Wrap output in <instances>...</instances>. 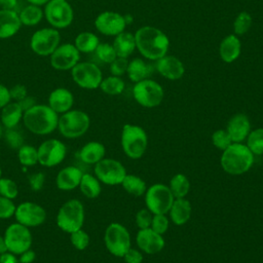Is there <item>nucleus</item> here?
Listing matches in <instances>:
<instances>
[{
    "label": "nucleus",
    "mask_w": 263,
    "mask_h": 263,
    "mask_svg": "<svg viewBox=\"0 0 263 263\" xmlns=\"http://www.w3.org/2000/svg\"><path fill=\"white\" fill-rule=\"evenodd\" d=\"M135 40L136 47L141 54L153 61L164 57L170 45L167 36L159 29L151 26L140 28L136 32Z\"/></svg>",
    "instance_id": "nucleus-1"
},
{
    "label": "nucleus",
    "mask_w": 263,
    "mask_h": 263,
    "mask_svg": "<svg viewBox=\"0 0 263 263\" xmlns=\"http://www.w3.org/2000/svg\"><path fill=\"white\" fill-rule=\"evenodd\" d=\"M255 155L243 143H232L222 151L220 163L229 175L238 176L249 172L254 164Z\"/></svg>",
    "instance_id": "nucleus-2"
},
{
    "label": "nucleus",
    "mask_w": 263,
    "mask_h": 263,
    "mask_svg": "<svg viewBox=\"0 0 263 263\" xmlns=\"http://www.w3.org/2000/svg\"><path fill=\"white\" fill-rule=\"evenodd\" d=\"M23 122L35 135H48L58 127L59 116L48 105H34L24 112Z\"/></svg>",
    "instance_id": "nucleus-3"
},
{
    "label": "nucleus",
    "mask_w": 263,
    "mask_h": 263,
    "mask_svg": "<svg viewBox=\"0 0 263 263\" xmlns=\"http://www.w3.org/2000/svg\"><path fill=\"white\" fill-rule=\"evenodd\" d=\"M120 143L124 154L132 159L141 158L148 146V137L143 127L137 124H124L121 130Z\"/></svg>",
    "instance_id": "nucleus-4"
},
{
    "label": "nucleus",
    "mask_w": 263,
    "mask_h": 263,
    "mask_svg": "<svg viewBox=\"0 0 263 263\" xmlns=\"http://www.w3.org/2000/svg\"><path fill=\"white\" fill-rule=\"evenodd\" d=\"M89 116L81 110H69L59 117L58 128L68 139H76L83 136L89 128Z\"/></svg>",
    "instance_id": "nucleus-5"
},
{
    "label": "nucleus",
    "mask_w": 263,
    "mask_h": 263,
    "mask_svg": "<svg viewBox=\"0 0 263 263\" xmlns=\"http://www.w3.org/2000/svg\"><path fill=\"white\" fill-rule=\"evenodd\" d=\"M84 223V206L78 199H69L59 210L57 224L67 233L82 228Z\"/></svg>",
    "instance_id": "nucleus-6"
},
{
    "label": "nucleus",
    "mask_w": 263,
    "mask_h": 263,
    "mask_svg": "<svg viewBox=\"0 0 263 263\" xmlns=\"http://www.w3.org/2000/svg\"><path fill=\"white\" fill-rule=\"evenodd\" d=\"M104 242L110 254L120 258L132 248L128 230L117 222H113L107 226L104 234Z\"/></svg>",
    "instance_id": "nucleus-7"
},
{
    "label": "nucleus",
    "mask_w": 263,
    "mask_h": 263,
    "mask_svg": "<svg viewBox=\"0 0 263 263\" xmlns=\"http://www.w3.org/2000/svg\"><path fill=\"white\" fill-rule=\"evenodd\" d=\"M146 208L153 214H167L175 197L167 185L155 183L147 188L145 194Z\"/></svg>",
    "instance_id": "nucleus-8"
},
{
    "label": "nucleus",
    "mask_w": 263,
    "mask_h": 263,
    "mask_svg": "<svg viewBox=\"0 0 263 263\" xmlns=\"http://www.w3.org/2000/svg\"><path fill=\"white\" fill-rule=\"evenodd\" d=\"M133 96L139 105L146 108H154L160 105L164 93L159 83L147 78L136 82L133 88Z\"/></svg>",
    "instance_id": "nucleus-9"
},
{
    "label": "nucleus",
    "mask_w": 263,
    "mask_h": 263,
    "mask_svg": "<svg viewBox=\"0 0 263 263\" xmlns=\"http://www.w3.org/2000/svg\"><path fill=\"white\" fill-rule=\"evenodd\" d=\"M44 16L52 28L64 29L72 24L74 12L67 0H50L45 5Z\"/></svg>",
    "instance_id": "nucleus-10"
},
{
    "label": "nucleus",
    "mask_w": 263,
    "mask_h": 263,
    "mask_svg": "<svg viewBox=\"0 0 263 263\" xmlns=\"http://www.w3.org/2000/svg\"><path fill=\"white\" fill-rule=\"evenodd\" d=\"M4 239L7 250L15 255H21L25 251L31 249L32 234L29 227L21 223L10 224L4 233Z\"/></svg>",
    "instance_id": "nucleus-11"
},
{
    "label": "nucleus",
    "mask_w": 263,
    "mask_h": 263,
    "mask_svg": "<svg viewBox=\"0 0 263 263\" xmlns=\"http://www.w3.org/2000/svg\"><path fill=\"white\" fill-rule=\"evenodd\" d=\"M61 35L58 29L43 28L37 30L31 37V49L38 55H50L60 45Z\"/></svg>",
    "instance_id": "nucleus-12"
},
{
    "label": "nucleus",
    "mask_w": 263,
    "mask_h": 263,
    "mask_svg": "<svg viewBox=\"0 0 263 263\" xmlns=\"http://www.w3.org/2000/svg\"><path fill=\"white\" fill-rule=\"evenodd\" d=\"M124 165L114 158H103L95 164V176L106 185H119L126 175Z\"/></svg>",
    "instance_id": "nucleus-13"
},
{
    "label": "nucleus",
    "mask_w": 263,
    "mask_h": 263,
    "mask_svg": "<svg viewBox=\"0 0 263 263\" xmlns=\"http://www.w3.org/2000/svg\"><path fill=\"white\" fill-rule=\"evenodd\" d=\"M71 75L74 82L85 89H95L100 87L103 80L100 68L89 62L78 63L71 69Z\"/></svg>",
    "instance_id": "nucleus-14"
},
{
    "label": "nucleus",
    "mask_w": 263,
    "mask_h": 263,
    "mask_svg": "<svg viewBox=\"0 0 263 263\" xmlns=\"http://www.w3.org/2000/svg\"><path fill=\"white\" fill-rule=\"evenodd\" d=\"M38 162L47 167L60 164L66 157L67 148L65 144L58 139H48L38 148Z\"/></svg>",
    "instance_id": "nucleus-15"
},
{
    "label": "nucleus",
    "mask_w": 263,
    "mask_h": 263,
    "mask_svg": "<svg viewBox=\"0 0 263 263\" xmlns=\"http://www.w3.org/2000/svg\"><path fill=\"white\" fill-rule=\"evenodd\" d=\"M16 222L27 227H36L41 225L46 218L45 210L32 201H25L18 204L14 212Z\"/></svg>",
    "instance_id": "nucleus-16"
},
{
    "label": "nucleus",
    "mask_w": 263,
    "mask_h": 263,
    "mask_svg": "<svg viewBox=\"0 0 263 263\" xmlns=\"http://www.w3.org/2000/svg\"><path fill=\"white\" fill-rule=\"evenodd\" d=\"M80 52L74 44L66 43L59 45L50 54V64L53 69L60 71L71 70L79 63Z\"/></svg>",
    "instance_id": "nucleus-17"
},
{
    "label": "nucleus",
    "mask_w": 263,
    "mask_h": 263,
    "mask_svg": "<svg viewBox=\"0 0 263 263\" xmlns=\"http://www.w3.org/2000/svg\"><path fill=\"white\" fill-rule=\"evenodd\" d=\"M95 26L97 30L107 36H117L123 32L126 22L123 15L114 11H104L100 13L96 21Z\"/></svg>",
    "instance_id": "nucleus-18"
},
{
    "label": "nucleus",
    "mask_w": 263,
    "mask_h": 263,
    "mask_svg": "<svg viewBox=\"0 0 263 263\" xmlns=\"http://www.w3.org/2000/svg\"><path fill=\"white\" fill-rule=\"evenodd\" d=\"M136 242L138 249L148 255H154L161 252L165 245L163 236L153 231L151 228L139 229L136 235Z\"/></svg>",
    "instance_id": "nucleus-19"
},
{
    "label": "nucleus",
    "mask_w": 263,
    "mask_h": 263,
    "mask_svg": "<svg viewBox=\"0 0 263 263\" xmlns=\"http://www.w3.org/2000/svg\"><path fill=\"white\" fill-rule=\"evenodd\" d=\"M225 129L233 143H243L252 130L250 118L243 113H236L228 120Z\"/></svg>",
    "instance_id": "nucleus-20"
},
{
    "label": "nucleus",
    "mask_w": 263,
    "mask_h": 263,
    "mask_svg": "<svg viewBox=\"0 0 263 263\" xmlns=\"http://www.w3.org/2000/svg\"><path fill=\"white\" fill-rule=\"evenodd\" d=\"M156 70L165 78L171 80L180 79L185 72L183 63L174 55H164L156 61Z\"/></svg>",
    "instance_id": "nucleus-21"
},
{
    "label": "nucleus",
    "mask_w": 263,
    "mask_h": 263,
    "mask_svg": "<svg viewBox=\"0 0 263 263\" xmlns=\"http://www.w3.org/2000/svg\"><path fill=\"white\" fill-rule=\"evenodd\" d=\"M74 104L72 92L64 87L53 89L48 97V106L58 114H63L71 110Z\"/></svg>",
    "instance_id": "nucleus-22"
},
{
    "label": "nucleus",
    "mask_w": 263,
    "mask_h": 263,
    "mask_svg": "<svg viewBox=\"0 0 263 263\" xmlns=\"http://www.w3.org/2000/svg\"><path fill=\"white\" fill-rule=\"evenodd\" d=\"M21 27L20 15L15 10L0 9V39L14 36Z\"/></svg>",
    "instance_id": "nucleus-23"
},
{
    "label": "nucleus",
    "mask_w": 263,
    "mask_h": 263,
    "mask_svg": "<svg viewBox=\"0 0 263 263\" xmlns=\"http://www.w3.org/2000/svg\"><path fill=\"white\" fill-rule=\"evenodd\" d=\"M83 173L76 166H67L61 170L55 178L57 187L61 190H73L80 184Z\"/></svg>",
    "instance_id": "nucleus-24"
},
{
    "label": "nucleus",
    "mask_w": 263,
    "mask_h": 263,
    "mask_svg": "<svg viewBox=\"0 0 263 263\" xmlns=\"http://www.w3.org/2000/svg\"><path fill=\"white\" fill-rule=\"evenodd\" d=\"M192 213V205L190 201L186 198H175L170 211H168V216L171 221L177 225V226H182L186 224Z\"/></svg>",
    "instance_id": "nucleus-25"
},
{
    "label": "nucleus",
    "mask_w": 263,
    "mask_h": 263,
    "mask_svg": "<svg viewBox=\"0 0 263 263\" xmlns=\"http://www.w3.org/2000/svg\"><path fill=\"white\" fill-rule=\"evenodd\" d=\"M240 49H241V44L239 39L235 35L231 34L226 36L222 40L220 44L219 52H220L221 59L225 63H232L239 57Z\"/></svg>",
    "instance_id": "nucleus-26"
},
{
    "label": "nucleus",
    "mask_w": 263,
    "mask_h": 263,
    "mask_svg": "<svg viewBox=\"0 0 263 263\" xmlns=\"http://www.w3.org/2000/svg\"><path fill=\"white\" fill-rule=\"evenodd\" d=\"M105 146L97 141L86 143L79 151L80 159L87 164H96L105 157Z\"/></svg>",
    "instance_id": "nucleus-27"
},
{
    "label": "nucleus",
    "mask_w": 263,
    "mask_h": 263,
    "mask_svg": "<svg viewBox=\"0 0 263 263\" xmlns=\"http://www.w3.org/2000/svg\"><path fill=\"white\" fill-rule=\"evenodd\" d=\"M24 111L17 102L8 103L2 108L1 111V122L5 128L15 127L18 122L23 119Z\"/></svg>",
    "instance_id": "nucleus-28"
},
{
    "label": "nucleus",
    "mask_w": 263,
    "mask_h": 263,
    "mask_svg": "<svg viewBox=\"0 0 263 263\" xmlns=\"http://www.w3.org/2000/svg\"><path fill=\"white\" fill-rule=\"evenodd\" d=\"M113 47L117 57L127 58L136 48L135 35L128 32H121L115 37Z\"/></svg>",
    "instance_id": "nucleus-29"
},
{
    "label": "nucleus",
    "mask_w": 263,
    "mask_h": 263,
    "mask_svg": "<svg viewBox=\"0 0 263 263\" xmlns=\"http://www.w3.org/2000/svg\"><path fill=\"white\" fill-rule=\"evenodd\" d=\"M126 72L132 81L139 82L147 79L152 74L153 68L150 64H147L142 59H135L128 63Z\"/></svg>",
    "instance_id": "nucleus-30"
},
{
    "label": "nucleus",
    "mask_w": 263,
    "mask_h": 263,
    "mask_svg": "<svg viewBox=\"0 0 263 263\" xmlns=\"http://www.w3.org/2000/svg\"><path fill=\"white\" fill-rule=\"evenodd\" d=\"M120 185L128 194L134 196H142L147 190L146 182L134 174H126Z\"/></svg>",
    "instance_id": "nucleus-31"
},
{
    "label": "nucleus",
    "mask_w": 263,
    "mask_h": 263,
    "mask_svg": "<svg viewBox=\"0 0 263 263\" xmlns=\"http://www.w3.org/2000/svg\"><path fill=\"white\" fill-rule=\"evenodd\" d=\"M100 41L97 35L91 32H81L79 33L74 41L75 47L79 52L90 53L96 50Z\"/></svg>",
    "instance_id": "nucleus-32"
},
{
    "label": "nucleus",
    "mask_w": 263,
    "mask_h": 263,
    "mask_svg": "<svg viewBox=\"0 0 263 263\" xmlns=\"http://www.w3.org/2000/svg\"><path fill=\"white\" fill-rule=\"evenodd\" d=\"M84 196L87 198H96L100 195L102 187L101 182L96 176L90 174H83L80 184L78 186Z\"/></svg>",
    "instance_id": "nucleus-33"
},
{
    "label": "nucleus",
    "mask_w": 263,
    "mask_h": 263,
    "mask_svg": "<svg viewBox=\"0 0 263 263\" xmlns=\"http://www.w3.org/2000/svg\"><path fill=\"white\" fill-rule=\"evenodd\" d=\"M175 198L186 197L190 190V182L186 175L178 173L172 177L170 184L167 185Z\"/></svg>",
    "instance_id": "nucleus-34"
},
{
    "label": "nucleus",
    "mask_w": 263,
    "mask_h": 263,
    "mask_svg": "<svg viewBox=\"0 0 263 263\" xmlns=\"http://www.w3.org/2000/svg\"><path fill=\"white\" fill-rule=\"evenodd\" d=\"M18 15L22 25L32 27L38 25L41 22L42 17L44 16V12L40 8V6L29 4L24 9H22Z\"/></svg>",
    "instance_id": "nucleus-35"
},
{
    "label": "nucleus",
    "mask_w": 263,
    "mask_h": 263,
    "mask_svg": "<svg viewBox=\"0 0 263 263\" xmlns=\"http://www.w3.org/2000/svg\"><path fill=\"white\" fill-rule=\"evenodd\" d=\"M246 145L254 155H263V127L252 129L246 140Z\"/></svg>",
    "instance_id": "nucleus-36"
},
{
    "label": "nucleus",
    "mask_w": 263,
    "mask_h": 263,
    "mask_svg": "<svg viewBox=\"0 0 263 263\" xmlns=\"http://www.w3.org/2000/svg\"><path fill=\"white\" fill-rule=\"evenodd\" d=\"M100 88L103 90V92L107 95H119L124 89V81L119 76L112 75L102 80Z\"/></svg>",
    "instance_id": "nucleus-37"
},
{
    "label": "nucleus",
    "mask_w": 263,
    "mask_h": 263,
    "mask_svg": "<svg viewBox=\"0 0 263 263\" xmlns=\"http://www.w3.org/2000/svg\"><path fill=\"white\" fill-rule=\"evenodd\" d=\"M17 157L20 162L25 166H31L38 162V152L37 149L30 145H23L17 152Z\"/></svg>",
    "instance_id": "nucleus-38"
},
{
    "label": "nucleus",
    "mask_w": 263,
    "mask_h": 263,
    "mask_svg": "<svg viewBox=\"0 0 263 263\" xmlns=\"http://www.w3.org/2000/svg\"><path fill=\"white\" fill-rule=\"evenodd\" d=\"M252 26V16L247 11H241L237 14L233 23L234 33L236 35H243L246 34Z\"/></svg>",
    "instance_id": "nucleus-39"
},
{
    "label": "nucleus",
    "mask_w": 263,
    "mask_h": 263,
    "mask_svg": "<svg viewBox=\"0 0 263 263\" xmlns=\"http://www.w3.org/2000/svg\"><path fill=\"white\" fill-rule=\"evenodd\" d=\"M211 140H212V143L213 145L223 151L225 150L226 148H228L233 142L229 136V134L227 133V130L225 128H221V129H217L215 130L213 134H212V137H211Z\"/></svg>",
    "instance_id": "nucleus-40"
},
{
    "label": "nucleus",
    "mask_w": 263,
    "mask_h": 263,
    "mask_svg": "<svg viewBox=\"0 0 263 263\" xmlns=\"http://www.w3.org/2000/svg\"><path fill=\"white\" fill-rule=\"evenodd\" d=\"M95 52L100 61L108 64H111L117 58L113 45L109 43H99Z\"/></svg>",
    "instance_id": "nucleus-41"
},
{
    "label": "nucleus",
    "mask_w": 263,
    "mask_h": 263,
    "mask_svg": "<svg viewBox=\"0 0 263 263\" xmlns=\"http://www.w3.org/2000/svg\"><path fill=\"white\" fill-rule=\"evenodd\" d=\"M70 241L75 249L79 251H83L89 245V235L87 234L86 231L80 228L70 233Z\"/></svg>",
    "instance_id": "nucleus-42"
},
{
    "label": "nucleus",
    "mask_w": 263,
    "mask_h": 263,
    "mask_svg": "<svg viewBox=\"0 0 263 263\" xmlns=\"http://www.w3.org/2000/svg\"><path fill=\"white\" fill-rule=\"evenodd\" d=\"M18 189L16 183L7 178H0V195L13 199L17 196Z\"/></svg>",
    "instance_id": "nucleus-43"
},
{
    "label": "nucleus",
    "mask_w": 263,
    "mask_h": 263,
    "mask_svg": "<svg viewBox=\"0 0 263 263\" xmlns=\"http://www.w3.org/2000/svg\"><path fill=\"white\" fill-rule=\"evenodd\" d=\"M4 139L6 144L12 149H20L24 145V138L22 134L14 129V127L6 128L4 133Z\"/></svg>",
    "instance_id": "nucleus-44"
},
{
    "label": "nucleus",
    "mask_w": 263,
    "mask_h": 263,
    "mask_svg": "<svg viewBox=\"0 0 263 263\" xmlns=\"http://www.w3.org/2000/svg\"><path fill=\"white\" fill-rule=\"evenodd\" d=\"M170 226V220L166 214H155L153 215L150 228L158 234H164Z\"/></svg>",
    "instance_id": "nucleus-45"
},
{
    "label": "nucleus",
    "mask_w": 263,
    "mask_h": 263,
    "mask_svg": "<svg viewBox=\"0 0 263 263\" xmlns=\"http://www.w3.org/2000/svg\"><path fill=\"white\" fill-rule=\"evenodd\" d=\"M152 218H153V214L147 208H145L137 212L135 222L139 229H146V228H150Z\"/></svg>",
    "instance_id": "nucleus-46"
},
{
    "label": "nucleus",
    "mask_w": 263,
    "mask_h": 263,
    "mask_svg": "<svg viewBox=\"0 0 263 263\" xmlns=\"http://www.w3.org/2000/svg\"><path fill=\"white\" fill-rule=\"evenodd\" d=\"M15 209L12 199L0 195V219H8L14 216Z\"/></svg>",
    "instance_id": "nucleus-47"
},
{
    "label": "nucleus",
    "mask_w": 263,
    "mask_h": 263,
    "mask_svg": "<svg viewBox=\"0 0 263 263\" xmlns=\"http://www.w3.org/2000/svg\"><path fill=\"white\" fill-rule=\"evenodd\" d=\"M127 66H128V61L126 58L117 57L110 64V72L114 76H121L126 72Z\"/></svg>",
    "instance_id": "nucleus-48"
},
{
    "label": "nucleus",
    "mask_w": 263,
    "mask_h": 263,
    "mask_svg": "<svg viewBox=\"0 0 263 263\" xmlns=\"http://www.w3.org/2000/svg\"><path fill=\"white\" fill-rule=\"evenodd\" d=\"M28 181L33 191H39L44 185L45 176L43 173H34L28 177Z\"/></svg>",
    "instance_id": "nucleus-49"
},
{
    "label": "nucleus",
    "mask_w": 263,
    "mask_h": 263,
    "mask_svg": "<svg viewBox=\"0 0 263 263\" xmlns=\"http://www.w3.org/2000/svg\"><path fill=\"white\" fill-rule=\"evenodd\" d=\"M122 258L125 263H142L144 260L143 252L134 248H130Z\"/></svg>",
    "instance_id": "nucleus-50"
},
{
    "label": "nucleus",
    "mask_w": 263,
    "mask_h": 263,
    "mask_svg": "<svg viewBox=\"0 0 263 263\" xmlns=\"http://www.w3.org/2000/svg\"><path fill=\"white\" fill-rule=\"evenodd\" d=\"M9 92H10L11 100H15V102H20L21 100H23L25 97L28 96L27 88L23 84H16V85L12 86L9 89Z\"/></svg>",
    "instance_id": "nucleus-51"
},
{
    "label": "nucleus",
    "mask_w": 263,
    "mask_h": 263,
    "mask_svg": "<svg viewBox=\"0 0 263 263\" xmlns=\"http://www.w3.org/2000/svg\"><path fill=\"white\" fill-rule=\"evenodd\" d=\"M10 100L11 98L9 89L5 85L0 84V108L2 109L5 105H7L10 102Z\"/></svg>",
    "instance_id": "nucleus-52"
},
{
    "label": "nucleus",
    "mask_w": 263,
    "mask_h": 263,
    "mask_svg": "<svg viewBox=\"0 0 263 263\" xmlns=\"http://www.w3.org/2000/svg\"><path fill=\"white\" fill-rule=\"evenodd\" d=\"M36 258V254L33 250L29 249L20 255V263H32Z\"/></svg>",
    "instance_id": "nucleus-53"
},
{
    "label": "nucleus",
    "mask_w": 263,
    "mask_h": 263,
    "mask_svg": "<svg viewBox=\"0 0 263 263\" xmlns=\"http://www.w3.org/2000/svg\"><path fill=\"white\" fill-rule=\"evenodd\" d=\"M21 106V108L23 109V111H27L29 110L30 108H32L34 105H36V101H35V98L33 97H30V96H27L25 97L23 100H21L20 102H17Z\"/></svg>",
    "instance_id": "nucleus-54"
},
{
    "label": "nucleus",
    "mask_w": 263,
    "mask_h": 263,
    "mask_svg": "<svg viewBox=\"0 0 263 263\" xmlns=\"http://www.w3.org/2000/svg\"><path fill=\"white\" fill-rule=\"evenodd\" d=\"M0 263H20L15 254L7 251L0 255Z\"/></svg>",
    "instance_id": "nucleus-55"
},
{
    "label": "nucleus",
    "mask_w": 263,
    "mask_h": 263,
    "mask_svg": "<svg viewBox=\"0 0 263 263\" xmlns=\"http://www.w3.org/2000/svg\"><path fill=\"white\" fill-rule=\"evenodd\" d=\"M17 5V0H0V8L6 10H14Z\"/></svg>",
    "instance_id": "nucleus-56"
},
{
    "label": "nucleus",
    "mask_w": 263,
    "mask_h": 263,
    "mask_svg": "<svg viewBox=\"0 0 263 263\" xmlns=\"http://www.w3.org/2000/svg\"><path fill=\"white\" fill-rule=\"evenodd\" d=\"M27 1L29 2V4L41 6V5H46L50 0H27Z\"/></svg>",
    "instance_id": "nucleus-57"
},
{
    "label": "nucleus",
    "mask_w": 263,
    "mask_h": 263,
    "mask_svg": "<svg viewBox=\"0 0 263 263\" xmlns=\"http://www.w3.org/2000/svg\"><path fill=\"white\" fill-rule=\"evenodd\" d=\"M7 247H6V243H5V239H4V236H0V255L7 252Z\"/></svg>",
    "instance_id": "nucleus-58"
},
{
    "label": "nucleus",
    "mask_w": 263,
    "mask_h": 263,
    "mask_svg": "<svg viewBox=\"0 0 263 263\" xmlns=\"http://www.w3.org/2000/svg\"><path fill=\"white\" fill-rule=\"evenodd\" d=\"M2 126H1V124H0V138H1V136H2Z\"/></svg>",
    "instance_id": "nucleus-59"
},
{
    "label": "nucleus",
    "mask_w": 263,
    "mask_h": 263,
    "mask_svg": "<svg viewBox=\"0 0 263 263\" xmlns=\"http://www.w3.org/2000/svg\"><path fill=\"white\" fill-rule=\"evenodd\" d=\"M1 175H2V170H1V166H0V178H1Z\"/></svg>",
    "instance_id": "nucleus-60"
}]
</instances>
